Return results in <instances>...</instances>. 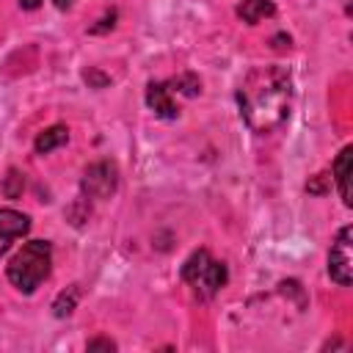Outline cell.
I'll use <instances>...</instances> for the list:
<instances>
[{"mask_svg":"<svg viewBox=\"0 0 353 353\" xmlns=\"http://www.w3.org/2000/svg\"><path fill=\"white\" fill-rule=\"evenodd\" d=\"M237 105L251 132L279 130L292 108V77L284 66H256L237 88Z\"/></svg>","mask_w":353,"mask_h":353,"instance_id":"cell-1","label":"cell"},{"mask_svg":"<svg viewBox=\"0 0 353 353\" xmlns=\"http://www.w3.org/2000/svg\"><path fill=\"white\" fill-rule=\"evenodd\" d=\"M69 141V130L63 127V124H55V127H47L44 132H39V138H36V152L39 154H47V152H52V149H58V146H63Z\"/></svg>","mask_w":353,"mask_h":353,"instance_id":"cell-10","label":"cell"},{"mask_svg":"<svg viewBox=\"0 0 353 353\" xmlns=\"http://www.w3.org/2000/svg\"><path fill=\"white\" fill-rule=\"evenodd\" d=\"M77 298H80L77 284L69 287V290H63V292L55 298V303H52V314H55V317H66V314H72L74 306H77Z\"/></svg>","mask_w":353,"mask_h":353,"instance_id":"cell-11","label":"cell"},{"mask_svg":"<svg viewBox=\"0 0 353 353\" xmlns=\"http://www.w3.org/2000/svg\"><path fill=\"white\" fill-rule=\"evenodd\" d=\"M88 350H116V342H110V339H94V342H88Z\"/></svg>","mask_w":353,"mask_h":353,"instance_id":"cell-14","label":"cell"},{"mask_svg":"<svg viewBox=\"0 0 353 353\" xmlns=\"http://www.w3.org/2000/svg\"><path fill=\"white\" fill-rule=\"evenodd\" d=\"M85 80H88V83H94L97 88H105V85L110 83L105 74H99V72H94V69H88V72H85Z\"/></svg>","mask_w":353,"mask_h":353,"instance_id":"cell-13","label":"cell"},{"mask_svg":"<svg viewBox=\"0 0 353 353\" xmlns=\"http://www.w3.org/2000/svg\"><path fill=\"white\" fill-rule=\"evenodd\" d=\"M146 105L154 110V116L160 119H176V105L168 94V85L165 83H149L146 85Z\"/></svg>","mask_w":353,"mask_h":353,"instance_id":"cell-8","label":"cell"},{"mask_svg":"<svg viewBox=\"0 0 353 353\" xmlns=\"http://www.w3.org/2000/svg\"><path fill=\"white\" fill-rule=\"evenodd\" d=\"M182 279L201 295V298H212L223 284H226V268L221 262H215L204 248L193 251L188 256V262L182 265Z\"/></svg>","mask_w":353,"mask_h":353,"instance_id":"cell-3","label":"cell"},{"mask_svg":"<svg viewBox=\"0 0 353 353\" xmlns=\"http://www.w3.org/2000/svg\"><path fill=\"white\" fill-rule=\"evenodd\" d=\"M28 229H30V218L25 212H17V210L3 207L0 210V256L8 251V245L17 237L28 234Z\"/></svg>","mask_w":353,"mask_h":353,"instance_id":"cell-6","label":"cell"},{"mask_svg":"<svg viewBox=\"0 0 353 353\" xmlns=\"http://www.w3.org/2000/svg\"><path fill=\"white\" fill-rule=\"evenodd\" d=\"M273 14H276L273 0H240V6H237V17L248 25H256L265 17H273Z\"/></svg>","mask_w":353,"mask_h":353,"instance_id":"cell-9","label":"cell"},{"mask_svg":"<svg viewBox=\"0 0 353 353\" xmlns=\"http://www.w3.org/2000/svg\"><path fill=\"white\" fill-rule=\"evenodd\" d=\"M50 265H52V248H50V243L47 240H30V243H25L11 256L6 273H8V281L19 292L30 295L50 276Z\"/></svg>","mask_w":353,"mask_h":353,"instance_id":"cell-2","label":"cell"},{"mask_svg":"<svg viewBox=\"0 0 353 353\" xmlns=\"http://www.w3.org/2000/svg\"><path fill=\"white\" fill-rule=\"evenodd\" d=\"M80 188L85 199H110L119 188V168L110 160H99L85 168Z\"/></svg>","mask_w":353,"mask_h":353,"instance_id":"cell-5","label":"cell"},{"mask_svg":"<svg viewBox=\"0 0 353 353\" xmlns=\"http://www.w3.org/2000/svg\"><path fill=\"white\" fill-rule=\"evenodd\" d=\"M22 188H25V176L11 168L8 176L3 179V193H6V199H19V196H22Z\"/></svg>","mask_w":353,"mask_h":353,"instance_id":"cell-12","label":"cell"},{"mask_svg":"<svg viewBox=\"0 0 353 353\" xmlns=\"http://www.w3.org/2000/svg\"><path fill=\"white\" fill-rule=\"evenodd\" d=\"M328 276L339 284V287H347L350 279H353V229L350 226H342L336 240L331 243V251H328Z\"/></svg>","mask_w":353,"mask_h":353,"instance_id":"cell-4","label":"cell"},{"mask_svg":"<svg viewBox=\"0 0 353 353\" xmlns=\"http://www.w3.org/2000/svg\"><path fill=\"white\" fill-rule=\"evenodd\" d=\"M52 3H55L61 11H66V8H72V3H74V0H52Z\"/></svg>","mask_w":353,"mask_h":353,"instance_id":"cell-16","label":"cell"},{"mask_svg":"<svg viewBox=\"0 0 353 353\" xmlns=\"http://www.w3.org/2000/svg\"><path fill=\"white\" fill-rule=\"evenodd\" d=\"M39 3H41V0H19L22 8H39Z\"/></svg>","mask_w":353,"mask_h":353,"instance_id":"cell-15","label":"cell"},{"mask_svg":"<svg viewBox=\"0 0 353 353\" xmlns=\"http://www.w3.org/2000/svg\"><path fill=\"white\" fill-rule=\"evenodd\" d=\"M350 176H353V146H345L334 163V179H336V188H339V196L342 201L350 207L353 204V190H350Z\"/></svg>","mask_w":353,"mask_h":353,"instance_id":"cell-7","label":"cell"}]
</instances>
